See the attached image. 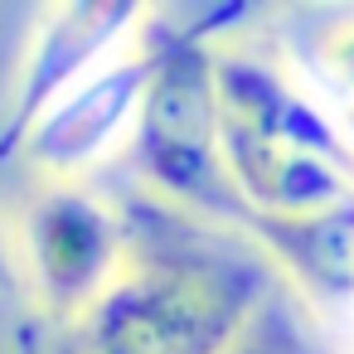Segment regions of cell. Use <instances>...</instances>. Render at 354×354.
Returning a JSON list of instances; mask_svg holds the SVG:
<instances>
[{
  "label": "cell",
  "instance_id": "obj_9",
  "mask_svg": "<svg viewBox=\"0 0 354 354\" xmlns=\"http://www.w3.org/2000/svg\"><path fill=\"white\" fill-rule=\"evenodd\" d=\"M228 354H335V344L320 335L310 310L286 286H277L262 301V310L248 320V330L238 335V344Z\"/></svg>",
  "mask_w": 354,
  "mask_h": 354
},
{
  "label": "cell",
  "instance_id": "obj_4",
  "mask_svg": "<svg viewBox=\"0 0 354 354\" xmlns=\"http://www.w3.org/2000/svg\"><path fill=\"white\" fill-rule=\"evenodd\" d=\"M151 15L131 0H73V6L44 10L30 35V54L15 78L6 127H0V165L15 151H25L39 117L54 102H64L78 83H88L102 64H112V54L131 44V35Z\"/></svg>",
  "mask_w": 354,
  "mask_h": 354
},
{
  "label": "cell",
  "instance_id": "obj_3",
  "mask_svg": "<svg viewBox=\"0 0 354 354\" xmlns=\"http://www.w3.org/2000/svg\"><path fill=\"white\" fill-rule=\"evenodd\" d=\"M233 15L238 10H218L194 25L151 15L141 39L151 78L136 112V170L146 175V185L223 228H243V209L223 175L218 151V78H214L218 59L214 35L218 25H233Z\"/></svg>",
  "mask_w": 354,
  "mask_h": 354
},
{
  "label": "cell",
  "instance_id": "obj_7",
  "mask_svg": "<svg viewBox=\"0 0 354 354\" xmlns=\"http://www.w3.org/2000/svg\"><path fill=\"white\" fill-rule=\"evenodd\" d=\"M146 78H151V64L141 49L102 64L88 83H78L64 102H54L39 117V127L25 141V156L54 175H78L88 165H97L127 127L136 131Z\"/></svg>",
  "mask_w": 354,
  "mask_h": 354
},
{
  "label": "cell",
  "instance_id": "obj_5",
  "mask_svg": "<svg viewBox=\"0 0 354 354\" xmlns=\"http://www.w3.org/2000/svg\"><path fill=\"white\" fill-rule=\"evenodd\" d=\"M25 262L49 310L88 315L127 262V223L78 185L49 189L25 214Z\"/></svg>",
  "mask_w": 354,
  "mask_h": 354
},
{
  "label": "cell",
  "instance_id": "obj_2",
  "mask_svg": "<svg viewBox=\"0 0 354 354\" xmlns=\"http://www.w3.org/2000/svg\"><path fill=\"white\" fill-rule=\"evenodd\" d=\"M218 151L248 223L315 218L354 199V151L286 68L218 49Z\"/></svg>",
  "mask_w": 354,
  "mask_h": 354
},
{
  "label": "cell",
  "instance_id": "obj_1",
  "mask_svg": "<svg viewBox=\"0 0 354 354\" xmlns=\"http://www.w3.org/2000/svg\"><path fill=\"white\" fill-rule=\"evenodd\" d=\"M281 286L272 257L243 233L185 214L127 223V262L83 315L88 354H228Z\"/></svg>",
  "mask_w": 354,
  "mask_h": 354
},
{
  "label": "cell",
  "instance_id": "obj_10",
  "mask_svg": "<svg viewBox=\"0 0 354 354\" xmlns=\"http://www.w3.org/2000/svg\"><path fill=\"white\" fill-rule=\"evenodd\" d=\"M20 286V272H15V257H10V243L0 233V296H10Z\"/></svg>",
  "mask_w": 354,
  "mask_h": 354
},
{
  "label": "cell",
  "instance_id": "obj_6",
  "mask_svg": "<svg viewBox=\"0 0 354 354\" xmlns=\"http://www.w3.org/2000/svg\"><path fill=\"white\" fill-rule=\"evenodd\" d=\"M248 238L272 257L281 286L310 310L335 354H354V199L291 223H248Z\"/></svg>",
  "mask_w": 354,
  "mask_h": 354
},
{
  "label": "cell",
  "instance_id": "obj_8",
  "mask_svg": "<svg viewBox=\"0 0 354 354\" xmlns=\"http://www.w3.org/2000/svg\"><path fill=\"white\" fill-rule=\"evenodd\" d=\"M301 83L354 151V10L325 15L301 44Z\"/></svg>",
  "mask_w": 354,
  "mask_h": 354
}]
</instances>
